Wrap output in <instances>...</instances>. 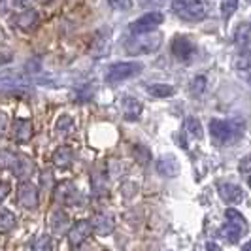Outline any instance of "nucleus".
<instances>
[{
  "instance_id": "f257e3e1",
  "label": "nucleus",
  "mask_w": 251,
  "mask_h": 251,
  "mask_svg": "<svg viewBox=\"0 0 251 251\" xmlns=\"http://www.w3.org/2000/svg\"><path fill=\"white\" fill-rule=\"evenodd\" d=\"M244 125L232 119H212L210 121V136L217 146L232 144L242 136Z\"/></svg>"
},
{
  "instance_id": "f03ea898",
  "label": "nucleus",
  "mask_w": 251,
  "mask_h": 251,
  "mask_svg": "<svg viewBox=\"0 0 251 251\" xmlns=\"http://www.w3.org/2000/svg\"><path fill=\"white\" fill-rule=\"evenodd\" d=\"M161 42H163V36L161 34H134L128 40H125V51L128 55L136 57V55H148V53H153L161 48Z\"/></svg>"
},
{
  "instance_id": "7ed1b4c3",
  "label": "nucleus",
  "mask_w": 251,
  "mask_h": 251,
  "mask_svg": "<svg viewBox=\"0 0 251 251\" xmlns=\"http://www.w3.org/2000/svg\"><path fill=\"white\" fill-rule=\"evenodd\" d=\"M172 10L179 19L199 23L206 17V10L201 0H172Z\"/></svg>"
},
{
  "instance_id": "20e7f679",
  "label": "nucleus",
  "mask_w": 251,
  "mask_h": 251,
  "mask_svg": "<svg viewBox=\"0 0 251 251\" xmlns=\"http://www.w3.org/2000/svg\"><path fill=\"white\" fill-rule=\"evenodd\" d=\"M144 70V64L140 61H126V63H113L106 70V79L110 83H119L128 77H134Z\"/></svg>"
},
{
  "instance_id": "39448f33",
  "label": "nucleus",
  "mask_w": 251,
  "mask_h": 251,
  "mask_svg": "<svg viewBox=\"0 0 251 251\" xmlns=\"http://www.w3.org/2000/svg\"><path fill=\"white\" fill-rule=\"evenodd\" d=\"M164 23V15L161 12H150L144 13L142 17H138L136 21H132L128 25L130 34H150L157 26H161Z\"/></svg>"
},
{
  "instance_id": "423d86ee",
  "label": "nucleus",
  "mask_w": 251,
  "mask_h": 251,
  "mask_svg": "<svg viewBox=\"0 0 251 251\" xmlns=\"http://www.w3.org/2000/svg\"><path fill=\"white\" fill-rule=\"evenodd\" d=\"M38 202H40V197H38V187L30 181H21L17 185V204L25 210H34L38 208Z\"/></svg>"
},
{
  "instance_id": "0eeeda50",
  "label": "nucleus",
  "mask_w": 251,
  "mask_h": 251,
  "mask_svg": "<svg viewBox=\"0 0 251 251\" xmlns=\"http://www.w3.org/2000/svg\"><path fill=\"white\" fill-rule=\"evenodd\" d=\"M10 134L15 144H26L34 134V126L28 119H15L10 125Z\"/></svg>"
},
{
  "instance_id": "6e6552de",
  "label": "nucleus",
  "mask_w": 251,
  "mask_h": 251,
  "mask_svg": "<svg viewBox=\"0 0 251 251\" xmlns=\"http://www.w3.org/2000/svg\"><path fill=\"white\" fill-rule=\"evenodd\" d=\"M91 232H93V223L89 221V219H81V221H77L70 230H68V242H70V246H81L85 240L91 236Z\"/></svg>"
},
{
  "instance_id": "1a4fd4ad",
  "label": "nucleus",
  "mask_w": 251,
  "mask_h": 251,
  "mask_svg": "<svg viewBox=\"0 0 251 251\" xmlns=\"http://www.w3.org/2000/svg\"><path fill=\"white\" fill-rule=\"evenodd\" d=\"M172 53H174V57L177 61L187 63L195 55V44L185 36H176L172 40Z\"/></svg>"
},
{
  "instance_id": "9d476101",
  "label": "nucleus",
  "mask_w": 251,
  "mask_h": 251,
  "mask_svg": "<svg viewBox=\"0 0 251 251\" xmlns=\"http://www.w3.org/2000/svg\"><path fill=\"white\" fill-rule=\"evenodd\" d=\"M217 193H219L221 201L226 202V204H240L244 201V191L236 183H219Z\"/></svg>"
},
{
  "instance_id": "9b49d317",
  "label": "nucleus",
  "mask_w": 251,
  "mask_h": 251,
  "mask_svg": "<svg viewBox=\"0 0 251 251\" xmlns=\"http://www.w3.org/2000/svg\"><path fill=\"white\" fill-rule=\"evenodd\" d=\"M32 172H34V163H32V159L26 157V155H17L15 164L12 166L13 176L17 177V179H21V181H26L28 177L32 176Z\"/></svg>"
},
{
  "instance_id": "f8f14e48",
  "label": "nucleus",
  "mask_w": 251,
  "mask_h": 251,
  "mask_svg": "<svg viewBox=\"0 0 251 251\" xmlns=\"http://www.w3.org/2000/svg\"><path fill=\"white\" fill-rule=\"evenodd\" d=\"M38 19H40V15L36 10L28 8V10H21L19 13L13 15V25L21 30H32L38 25Z\"/></svg>"
},
{
  "instance_id": "ddd939ff",
  "label": "nucleus",
  "mask_w": 251,
  "mask_h": 251,
  "mask_svg": "<svg viewBox=\"0 0 251 251\" xmlns=\"http://www.w3.org/2000/svg\"><path fill=\"white\" fill-rule=\"evenodd\" d=\"M157 170L159 174L164 177H174L179 174V163L174 155H163L159 161H157Z\"/></svg>"
},
{
  "instance_id": "4468645a",
  "label": "nucleus",
  "mask_w": 251,
  "mask_h": 251,
  "mask_svg": "<svg viewBox=\"0 0 251 251\" xmlns=\"http://www.w3.org/2000/svg\"><path fill=\"white\" fill-rule=\"evenodd\" d=\"M144 112V106L138 99L134 97H125L123 99V115H125L126 121H136L140 115Z\"/></svg>"
},
{
  "instance_id": "2eb2a0df",
  "label": "nucleus",
  "mask_w": 251,
  "mask_h": 251,
  "mask_svg": "<svg viewBox=\"0 0 251 251\" xmlns=\"http://www.w3.org/2000/svg\"><path fill=\"white\" fill-rule=\"evenodd\" d=\"M93 230L97 232V234H100V236H108V234H112L113 228H115V221H113V217L106 214H99L93 221Z\"/></svg>"
},
{
  "instance_id": "dca6fc26",
  "label": "nucleus",
  "mask_w": 251,
  "mask_h": 251,
  "mask_svg": "<svg viewBox=\"0 0 251 251\" xmlns=\"http://www.w3.org/2000/svg\"><path fill=\"white\" fill-rule=\"evenodd\" d=\"M246 230H248L246 226L236 225V223H232V221H226L225 226L219 230V234H221L228 244H236V242L246 234Z\"/></svg>"
},
{
  "instance_id": "f3484780",
  "label": "nucleus",
  "mask_w": 251,
  "mask_h": 251,
  "mask_svg": "<svg viewBox=\"0 0 251 251\" xmlns=\"http://www.w3.org/2000/svg\"><path fill=\"white\" fill-rule=\"evenodd\" d=\"M51 228L55 234H64L66 230H70V219L63 210H55L51 215Z\"/></svg>"
},
{
  "instance_id": "a211bd4d",
  "label": "nucleus",
  "mask_w": 251,
  "mask_h": 251,
  "mask_svg": "<svg viewBox=\"0 0 251 251\" xmlns=\"http://www.w3.org/2000/svg\"><path fill=\"white\" fill-rule=\"evenodd\" d=\"M72 161H74V151L68 146H63L53 153V164L57 168H68L72 164Z\"/></svg>"
},
{
  "instance_id": "6ab92c4d",
  "label": "nucleus",
  "mask_w": 251,
  "mask_h": 251,
  "mask_svg": "<svg viewBox=\"0 0 251 251\" xmlns=\"http://www.w3.org/2000/svg\"><path fill=\"white\" fill-rule=\"evenodd\" d=\"M148 93L155 99H168V97H172L176 93V89L172 85H168V83H151L148 87Z\"/></svg>"
},
{
  "instance_id": "aec40b11",
  "label": "nucleus",
  "mask_w": 251,
  "mask_h": 251,
  "mask_svg": "<svg viewBox=\"0 0 251 251\" xmlns=\"http://www.w3.org/2000/svg\"><path fill=\"white\" fill-rule=\"evenodd\" d=\"M185 130H187L189 136L195 140H202V136H204V130H202L201 121H199L195 115L185 117Z\"/></svg>"
},
{
  "instance_id": "412c9836",
  "label": "nucleus",
  "mask_w": 251,
  "mask_h": 251,
  "mask_svg": "<svg viewBox=\"0 0 251 251\" xmlns=\"http://www.w3.org/2000/svg\"><path fill=\"white\" fill-rule=\"evenodd\" d=\"M17 225V217L10 210H0V232H10Z\"/></svg>"
},
{
  "instance_id": "4be33fe9",
  "label": "nucleus",
  "mask_w": 251,
  "mask_h": 251,
  "mask_svg": "<svg viewBox=\"0 0 251 251\" xmlns=\"http://www.w3.org/2000/svg\"><path fill=\"white\" fill-rule=\"evenodd\" d=\"M206 85H208L206 75H197V77H193L191 83H189V93H191L193 97H202V95L206 93Z\"/></svg>"
},
{
  "instance_id": "5701e85b",
  "label": "nucleus",
  "mask_w": 251,
  "mask_h": 251,
  "mask_svg": "<svg viewBox=\"0 0 251 251\" xmlns=\"http://www.w3.org/2000/svg\"><path fill=\"white\" fill-rule=\"evenodd\" d=\"M72 128H74V119L68 117V115L59 117V121L55 123V130H57L61 136H68V134L72 132Z\"/></svg>"
},
{
  "instance_id": "b1692460",
  "label": "nucleus",
  "mask_w": 251,
  "mask_h": 251,
  "mask_svg": "<svg viewBox=\"0 0 251 251\" xmlns=\"http://www.w3.org/2000/svg\"><path fill=\"white\" fill-rule=\"evenodd\" d=\"M132 157H134V161L138 164H148L151 161V151L148 150L146 146L136 144V146L132 148Z\"/></svg>"
},
{
  "instance_id": "393cba45",
  "label": "nucleus",
  "mask_w": 251,
  "mask_h": 251,
  "mask_svg": "<svg viewBox=\"0 0 251 251\" xmlns=\"http://www.w3.org/2000/svg\"><path fill=\"white\" fill-rule=\"evenodd\" d=\"M15 159H17V153L10 150H0V170H12Z\"/></svg>"
},
{
  "instance_id": "a878e982",
  "label": "nucleus",
  "mask_w": 251,
  "mask_h": 251,
  "mask_svg": "<svg viewBox=\"0 0 251 251\" xmlns=\"http://www.w3.org/2000/svg\"><path fill=\"white\" fill-rule=\"evenodd\" d=\"M32 251H53V238L50 234H42L34 240Z\"/></svg>"
},
{
  "instance_id": "bb28decb",
  "label": "nucleus",
  "mask_w": 251,
  "mask_h": 251,
  "mask_svg": "<svg viewBox=\"0 0 251 251\" xmlns=\"http://www.w3.org/2000/svg\"><path fill=\"white\" fill-rule=\"evenodd\" d=\"M225 217L226 221H232V223H236V225H242L248 228V221H246V217L240 214L238 210H234V208H228L225 212Z\"/></svg>"
},
{
  "instance_id": "cd10ccee",
  "label": "nucleus",
  "mask_w": 251,
  "mask_h": 251,
  "mask_svg": "<svg viewBox=\"0 0 251 251\" xmlns=\"http://www.w3.org/2000/svg\"><path fill=\"white\" fill-rule=\"evenodd\" d=\"M236 8H238V0H221V4H219V10L225 17H230L236 12Z\"/></svg>"
},
{
  "instance_id": "c85d7f7f",
  "label": "nucleus",
  "mask_w": 251,
  "mask_h": 251,
  "mask_svg": "<svg viewBox=\"0 0 251 251\" xmlns=\"http://www.w3.org/2000/svg\"><path fill=\"white\" fill-rule=\"evenodd\" d=\"M108 4L113 10H130L132 8V0H108Z\"/></svg>"
},
{
  "instance_id": "c756f323",
  "label": "nucleus",
  "mask_w": 251,
  "mask_h": 251,
  "mask_svg": "<svg viewBox=\"0 0 251 251\" xmlns=\"http://www.w3.org/2000/svg\"><path fill=\"white\" fill-rule=\"evenodd\" d=\"M166 0H140V6L142 8H151V10H157V8H163Z\"/></svg>"
},
{
  "instance_id": "7c9ffc66",
  "label": "nucleus",
  "mask_w": 251,
  "mask_h": 251,
  "mask_svg": "<svg viewBox=\"0 0 251 251\" xmlns=\"http://www.w3.org/2000/svg\"><path fill=\"white\" fill-rule=\"evenodd\" d=\"M10 132V119L6 113H0V136H6Z\"/></svg>"
},
{
  "instance_id": "2f4dec72",
  "label": "nucleus",
  "mask_w": 251,
  "mask_h": 251,
  "mask_svg": "<svg viewBox=\"0 0 251 251\" xmlns=\"http://www.w3.org/2000/svg\"><path fill=\"white\" fill-rule=\"evenodd\" d=\"M10 193H12V185L8 181H0V204L8 199Z\"/></svg>"
},
{
  "instance_id": "473e14b6",
  "label": "nucleus",
  "mask_w": 251,
  "mask_h": 251,
  "mask_svg": "<svg viewBox=\"0 0 251 251\" xmlns=\"http://www.w3.org/2000/svg\"><path fill=\"white\" fill-rule=\"evenodd\" d=\"M240 172L242 174H251V155H246L240 161Z\"/></svg>"
},
{
  "instance_id": "72a5a7b5",
  "label": "nucleus",
  "mask_w": 251,
  "mask_h": 251,
  "mask_svg": "<svg viewBox=\"0 0 251 251\" xmlns=\"http://www.w3.org/2000/svg\"><path fill=\"white\" fill-rule=\"evenodd\" d=\"M10 2H12L13 8H17V10H28L34 0H10Z\"/></svg>"
},
{
  "instance_id": "f704fd0d",
  "label": "nucleus",
  "mask_w": 251,
  "mask_h": 251,
  "mask_svg": "<svg viewBox=\"0 0 251 251\" xmlns=\"http://www.w3.org/2000/svg\"><path fill=\"white\" fill-rule=\"evenodd\" d=\"M206 251H223V250H221V246H217L215 242H208V244H206Z\"/></svg>"
},
{
  "instance_id": "c9c22d12",
  "label": "nucleus",
  "mask_w": 251,
  "mask_h": 251,
  "mask_svg": "<svg viewBox=\"0 0 251 251\" xmlns=\"http://www.w3.org/2000/svg\"><path fill=\"white\" fill-rule=\"evenodd\" d=\"M242 251H251V242H248V244L242 248Z\"/></svg>"
},
{
  "instance_id": "e433bc0d",
  "label": "nucleus",
  "mask_w": 251,
  "mask_h": 251,
  "mask_svg": "<svg viewBox=\"0 0 251 251\" xmlns=\"http://www.w3.org/2000/svg\"><path fill=\"white\" fill-rule=\"evenodd\" d=\"M248 185H250V189H251V174H248Z\"/></svg>"
},
{
  "instance_id": "4c0bfd02",
  "label": "nucleus",
  "mask_w": 251,
  "mask_h": 251,
  "mask_svg": "<svg viewBox=\"0 0 251 251\" xmlns=\"http://www.w3.org/2000/svg\"><path fill=\"white\" fill-rule=\"evenodd\" d=\"M250 83H251V77H250Z\"/></svg>"
}]
</instances>
